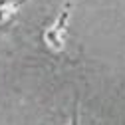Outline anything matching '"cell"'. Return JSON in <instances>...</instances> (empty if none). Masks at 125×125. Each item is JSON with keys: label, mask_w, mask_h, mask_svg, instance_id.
<instances>
[{"label": "cell", "mask_w": 125, "mask_h": 125, "mask_svg": "<svg viewBox=\"0 0 125 125\" xmlns=\"http://www.w3.org/2000/svg\"><path fill=\"white\" fill-rule=\"evenodd\" d=\"M70 10H72V2H68L64 6V10L60 12V18L56 20V24L46 32V42H48L54 50H62L66 42V22L70 18Z\"/></svg>", "instance_id": "obj_1"}, {"label": "cell", "mask_w": 125, "mask_h": 125, "mask_svg": "<svg viewBox=\"0 0 125 125\" xmlns=\"http://www.w3.org/2000/svg\"><path fill=\"white\" fill-rule=\"evenodd\" d=\"M26 0H2L0 2V22H4V18L14 16L18 12V6L24 4Z\"/></svg>", "instance_id": "obj_2"}, {"label": "cell", "mask_w": 125, "mask_h": 125, "mask_svg": "<svg viewBox=\"0 0 125 125\" xmlns=\"http://www.w3.org/2000/svg\"><path fill=\"white\" fill-rule=\"evenodd\" d=\"M70 125H80L77 123V109H73V113H72V123Z\"/></svg>", "instance_id": "obj_3"}]
</instances>
